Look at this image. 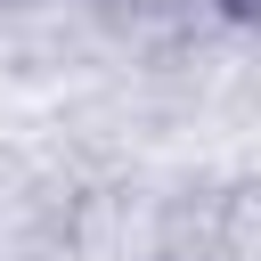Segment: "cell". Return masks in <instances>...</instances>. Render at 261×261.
I'll list each match as a JSON object with an SVG mask.
<instances>
[]
</instances>
